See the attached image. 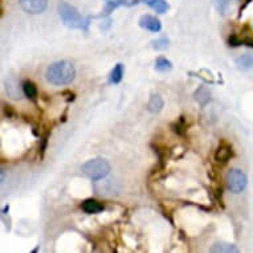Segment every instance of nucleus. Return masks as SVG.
<instances>
[{"instance_id": "obj_1", "label": "nucleus", "mask_w": 253, "mask_h": 253, "mask_svg": "<svg viewBox=\"0 0 253 253\" xmlns=\"http://www.w3.org/2000/svg\"><path fill=\"white\" fill-rule=\"evenodd\" d=\"M46 81L56 86L69 85L76 79V68L69 61H57L48 67L45 72Z\"/></svg>"}, {"instance_id": "obj_2", "label": "nucleus", "mask_w": 253, "mask_h": 253, "mask_svg": "<svg viewBox=\"0 0 253 253\" xmlns=\"http://www.w3.org/2000/svg\"><path fill=\"white\" fill-rule=\"evenodd\" d=\"M58 13L64 24L73 29H80L86 32L90 25V17L83 16L73 5L68 4L67 1H61L58 4Z\"/></svg>"}, {"instance_id": "obj_3", "label": "nucleus", "mask_w": 253, "mask_h": 253, "mask_svg": "<svg viewBox=\"0 0 253 253\" xmlns=\"http://www.w3.org/2000/svg\"><path fill=\"white\" fill-rule=\"evenodd\" d=\"M81 170L85 175L93 180H101L108 176L110 172V165L104 158H94L87 161L81 166Z\"/></svg>"}, {"instance_id": "obj_4", "label": "nucleus", "mask_w": 253, "mask_h": 253, "mask_svg": "<svg viewBox=\"0 0 253 253\" xmlns=\"http://www.w3.org/2000/svg\"><path fill=\"white\" fill-rule=\"evenodd\" d=\"M225 182H227V187H228L229 191L233 192V194H241L248 184V178H247L245 172H243L239 169H232L227 174Z\"/></svg>"}, {"instance_id": "obj_5", "label": "nucleus", "mask_w": 253, "mask_h": 253, "mask_svg": "<svg viewBox=\"0 0 253 253\" xmlns=\"http://www.w3.org/2000/svg\"><path fill=\"white\" fill-rule=\"evenodd\" d=\"M21 9L31 15L42 13L48 7V0H19Z\"/></svg>"}, {"instance_id": "obj_6", "label": "nucleus", "mask_w": 253, "mask_h": 253, "mask_svg": "<svg viewBox=\"0 0 253 253\" xmlns=\"http://www.w3.org/2000/svg\"><path fill=\"white\" fill-rule=\"evenodd\" d=\"M139 27L147 29L150 32H159L162 29V23L157 16L153 15H142L139 19Z\"/></svg>"}, {"instance_id": "obj_7", "label": "nucleus", "mask_w": 253, "mask_h": 253, "mask_svg": "<svg viewBox=\"0 0 253 253\" xmlns=\"http://www.w3.org/2000/svg\"><path fill=\"white\" fill-rule=\"evenodd\" d=\"M233 157V150L232 146L227 143V142H221L216 150L215 153V161L217 163H227Z\"/></svg>"}, {"instance_id": "obj_8", "label": "nucleus", "mask_w": 253, "mask_h": 253, "mask_svg": "<svg viewBox=\"0 0 253 253\" xmlns=\"http://www.w3.org/2000/svg\"><path fill=\"white\" fill-rule=\"evenodd\" d=\"M81 208L87 215H96V213H100V212L104 211L105 206L96 199H86L83 202Z\"/></svg>"}, {"instance_id": "obj_9", "label": "nucleus", "mask_w": 253, "mask_h": 253, "mask_svg": "<svg viewBox=\"0 0 253 253\" xmlns=\"http://www.w3.org/2000/svg\"><path fill=\"white\" fill-rule=\"evenodd\" d=\"M237 0H215V7L217 12L223 16H227L235 9Z\"/></svg>"}, {"instance_id": "obj_10", "label": "nucleus", "mask_w": 253, "mask_h": 253, "mask_svg": "<svg viewBox=\"0 0 253 253\" xmlns=\"http://www.w3.org/2000/svg\"><path fill=\"white\" fill-rule=\"evenodd\" d=\"M163 105L165 102H163L162 97L159 94H151L149 102H147V110L153 114H158L163 109Z\"/></svg>"}, {"instance_id": "obj_11", "label": "nucleus", "mask_w": 253, "mask_h": 253, "mask_svg": "<svg viewBox=\"0 0 253 253\" xmlns=\"http://www.w3.org/2000/svg\"><path fill=\"white\" fill-rule=\"evenodd\" d=\"M141 1L149 5L150 8H153L157 13H166L170 8L166 0H141Z\"/></svg>"}, {"instance_id": "obj_12", "label": "nucleus", "mask_w": 253, "mask_h": 253, "mask_svg": "<svg viewBox=\"0 0 253 253\" xmlns=\"http://www.w3.org/2000/svg\"><path fill=\"white\" fill-rule=\"evenodd\" d=\"M236 67L240 71H253V54L245 53L236 58Z\"/></svg>"}, {"instance_id": "obj_13", "label": "nucleus", "mask_w": 253, "mask_h": 253, "mask_svg": "<svg viewBox=\"0 0 253 253\" xmlns=\"http://www.w3.org/2000/svg\"><path fill=\"white\" fill-rule=\"evenodd\" d=\"M23 93L31 101H36L39 96L38 87H36L35 83H32L31 80H25L24 83H23Z\"/></svg>"}, {"instance_id": "obj_14", "label": "nucleus", "mask_w": 253, "mask_h": 253, "mask_svg": "<svg viewBox=\"0 0 253 253\" xmlns=\"http://www.w3.org/2000/svg\"><path fill=\"white\" fill-rule=\"evenodd\" d=\"M211 252H217V253H223V252H227V253H236L239 252V249L232 244H225V243H216V244L212 245V248L210 249Z\"/></svg>"}, {"instance_id": "obj_15", "label": "nucleus", "mask_w": 253, "mask_h": 253, "mask_svg": "<svg viewBox=\"0 0 253 253\" xmlns=\"http://www.w3.org/2000/svg\"><path fill=\"white\" fill-rule=\"evenodd\" d=\"M124 65L122 64H117L114 69L112 71V73H110V84H114V85L120 84L122 79H124Z\"/></svg>"}, {"instance_id": "obj_16", "label": "nucleus", "mask_w": 253, "mask_h": 253, "mask_svg": "<svg viewBox=\"0 0 253 253\" xmlns=\"http://www.w3.org/2000/svg\"><path fill=\"white\" fill-rule=\"evenodd\" d=\"M195 98L202 106H206V105L210 102V100H211V94H210V91H208L207 87H200V89L196 90Z\"/></svg>"}, {"instance_id": "obj_17", "label": "nucleus", "mask_w": 253, "mask_h": 253, "mask_svg": "<svg viewBox=\"0 0 253 253\" xmlns=\"http://www.w3.org/2000/svg\"><path fill=\"white\" fill-rule=\"evenodd\" d=\"M171 127H172V131H174L176 135H179V137H184L187 131V125L186 121H184V117H180L176 122L172 124Z\"/></svg>"}, {"instance_id": "obj_18", "label": "nucleus", "mask_w": 253, "mask_h": 253, "mask_svg": "<svg viewBox=\"0 0 253 253\" xmlns=\"http://www.w3.org/2000/svg\"><path fill=\"white\" fill-rule=\"evenodd\" d=\"M155 69L158 72H167L172 69V62L166 57H158L155 61Z\"/></svg>"}, {"instance_id": "obj_19", "label": "nucleus", "mask_w": 253, "mask_h": 253, "mask_svg": "<svg viewBox=\"0 0 253 253\" xmlns=\"http://www.w3.org/2000/svg\"><path fill=\"white\" fill-rule=\"evenodd\" d=\"M151 44H153L154 49L165 50L169 48V45H170V42H169V39L162 38V39H158V40H154V42H151Z\"/></svg>"}, {"instance_id": "obj_20", "label": "nucleus", "mask_w": 253, "mask_h": 253, "mask_svg": "<svg viewBox=\"0 0 253 253\" xmlns=\"http://www.w3.org/2000/svg\"><path fill=\"white\" fill-rule=\"evenodd\" d=\"M228 44H229V46H239L243 44V40L237 38V36H235V35H232V36H229Z\"/></svg>"}, {"instance_id": "obj_21", "label": "nucleus", "mask_w": 253, "mask_h": 253, "mask_svg": "<svg viewBox=\"0 0 253 253\" xmlns=\"http://www.w3.org/2000/svg\"><path fill=\"white\" fill-rule=\"evenodd\" d=\"M48 137H49V134H45L44 137L42 138V146H40V150H42V157H44V153H45V149H46V145H48Z\"/></svg>"}, {"instance_id": "obj_22", "label": "nucleus", "mask_w": 253, "mask_h": 253, "mask_svg": "<svg viewBox=\"0 0 253 253\" xmlns=\"http://www.w3.org/2000/svg\"><path fill=\"white\" fill-rule=\"evenodd\" d=\"M4 108H3V110H4V116L8 117V118H12L13 117V112H12V108L11 106H7V105H3Z\"/></svg>"}, {"instance_id": "obj_23", "label": "nucleus", "mask_w": 253, "mask_h": 253, "mask_svg": "<svg viewBox=\"0 0 253 253\" xmlns=\"http://www.w3.org/2000/svg\"><path fill=\"white\" fill-rule=\"evenodd\" d=\"M9 211V207L8 206H5L4 208H3V215H7V212Z\"/></svg>"}, {"instance_id": "obj_24", "label": "nucleus", "mask_w": 253, "mask_h": 253, "mask_svg": "<svg viewBox=\"0 0 253 253\" xmlns=\"http://www.w3.org/2000/svg\"><path fill=\"white\" fill-rule=\"evenodd\" d=\"M106 1H109V0H106Z\"/></svg>"}]
</instances>
